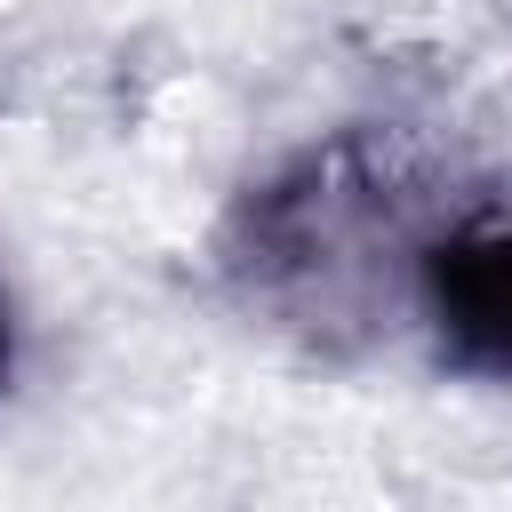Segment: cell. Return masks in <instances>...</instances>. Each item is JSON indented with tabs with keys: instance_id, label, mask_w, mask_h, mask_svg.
<instances>
[{
	"instance_id": "1",
	"label": "cell",
	"mask_w": 512,
	"mask_h": 512,
	"mask_svg": "<svg viewBox=\"0 0 512 512\" xmlns=\"http://www.w3.org/2000/svg\"><path fill=\"white\" fill-rule=\"evenodd\" d=\"M408 296L432 360L512 392V216H464L408 256Z\"/></svg>"
},
{
	"instance_id": "2",
	"label": "cell",
	"mask_w": 512,
	"mask_h": 512,
	"mask_svg": "<svg viewBox=\"0 0 512 512\" xmlns=\"http://www.w3.org/2000/svg\"><path fill=\"white\" fill-rule=\"evenodd\" d=\"M8 368H16V320H8V288H0V392H8Z\"/></svg>"
}]
</instances>
